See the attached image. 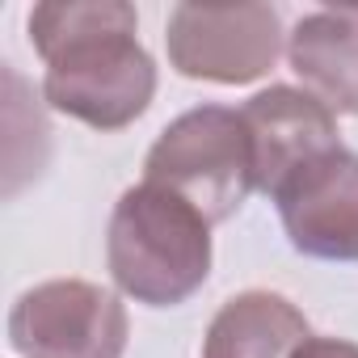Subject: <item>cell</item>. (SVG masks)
<instances>
[{"label":"cell","mask_w":358,"mask_h":358,"mask_svg":"<svg viewBox=\"0 0 358 358\" xmlns=\"http://www.w3.org/2000/svg\"><path fill=\"white\" fill-rule=\"evenodd\" d=\"M143 182L186 199L207 224L232 220L257 190L241 110L194 106L173 118L143 156Z\"/></svg>","instance_id":"3"},{"label":"cell","mask_w":358,"mask_h":358,"mask_svg":"<svg viewBox=\"0 0 358 358\" xmlns=\"http://www.w3.org/2000/svg\"><path fill=\"white\" fill-rule=\"evenodd\" d=\"M303 312L274 291L232 295L203 337V358H295L308 341Z\"/></svg>","instance_id":"9"},{"label":"cell","mask_w":358,"mask_h":358,"mask_svg":"<svg viewBox=\"0 0 358 358\" xmlns=\"http://www.w3.org/2000/svg\"><path fill=\"white\" fill-rule=\"evenodd\" d=\"M287 59L312 97L358 118V5L303 13L287 34Z\"/></svg>","instance_id":"8"},{"label":"cell","mask_w":358,"mask_h":358,"mask_svg":"<svg viewBox=\"0 0 358 358\" xmlns=\"http://www.w3.org/2000/svg\"><path fill=\"white\" fill-rule=\"evenodd\" d=\"M295 253L316 262H358V156L337 148L274 194Z\"/></svg>","instance_id":"7"},{"label":"cell","mask_w":358,"mask_h":358,"mask_svg":"<svg viewBox=\"0 0 358 358\" xmlns=\"http://www.w3.org/2000/svg\"><path fill=\"white\" fill-rule=\"evenodd\" d=\"M127 329L122 299L85 278L38 282L9 312V341L22 358H122Z\"/></svg>","instance_id":"5"},{"label":"cell","mask_w":358,"mask_h":358,"mask_svg":"<svg viewBox=\"0 0 358 358\" xmlns=\"http://www.w3.org/2000/svg\"><path fill=\"white\" fill-rule=\"evenodd\" d=\"M295 358H358V345L345 337H308Z\"/></svg>","instance_id":"10"},{"label":"cell","mask_w":358,"mask_h":358,"mask_svg":"<svg viewBox=\"0 0 358 358\" xmlns=\"http://www.w3.org/2000/svg\"><path fill=\"white\" fill-rule=\"evenodd\" d=\"M139 17L127 0H47L30 9V43L47 64L51 110L122 131L156 97V64L135 38Z\"/></svg>","instance_id":"1"},{"label":"cell","mask_w":358,"mask_h":358,"mask_svg":"<svg viewBox=\"0 0 358 358\" xmlns=\"http://www.w3.org/2000/svg\"><path fill=\"white\" fill-rule=\"evenodd\" d=\"M164 51L177 76L211 85L262 80L282 55V17L274 5H173Z\"/></svg>","instance_id":"4"},{"label":"cell","mask_w":358,"mask_h":358,"mask_svg":"<svg viewBox=\"0 0 358 358\" xmlns=\"http://www.w3.org/2000/svg\"><path fill=\"white\" fill-rule=\"evenodd\" d=\"M106 266L135 303L177 308L211 274V224L186 199L139 182L114 203Z\"/></svg>","instance_id":"2"},{"label":"cell","mask_w":358,"mask_h":358,"mask_svg":"<svg viewBox=\"0 0 358 358\" xmlns=\"http://www.w3.org/2000/svg\"><path fill=\"white\" fill-rule=\"evenodd\" d=\"M249 148H253V182L262 194H278L299 169L341 148L333 110L295 85H270L241 106Z\"/></svg>","instance_id":"6"}]
</instances>
